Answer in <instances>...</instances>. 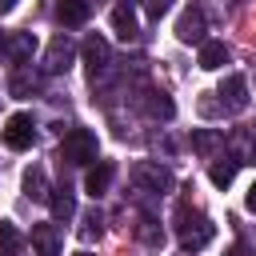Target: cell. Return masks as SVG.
Segmentation results:
<instances>
[{"instance_id": "cell-1", "label": "cell", "mask_w": 256, "mask_h": 256, "mask_svg": "<svg viewBox=\"0 0 256 256\" xmlns=\"http://www.w3.org/2000/svg\"><path fill=\"white\" fill-rule=\"evenodd\" d=\"M96 132H88V128H72L64 140H60V160L64 164H88V160H96Z\"/></svg>"}, {"instance_id": "cell-2", "label": "cell", "mask_w": 256, "mask_h": 256, "mask_svg": "<svg viewBox=\"0 0 256 256\" xmlns=\"http://www.w3.org/2000/svg\"><path fill=\"white\" fill-rule=\"evenodd\" d=\"M176 220H180V224H176L180 244H184L188 252H200V248L216 236V224H212V220H204V216H196V220H192V216H188V208H180V212H176Z\"/></svg>"}, {"instance_id": "cell-3", "label": "cell", "mask_w": 256, "mask_h": 256, "mask_svg": "<svg viewBox=\"0 0 256 256\" xmlns=\"http://www.w3.org/2000/svg\"><path fill=\"white\" fill-rule=\"evenodd\" d=\"M0 140H4V148H12V152H28V148H32V140H36L32 116H28V112L8 116V120H4V128H0Z\"/></svg>"}, {"instance_id": "cell-4", "label": "cell", "mask_w": 256, "mask_h": 256, "mask_svg": "<svg viewBox=\"0 0 256 256\" xmlns=\"http://www.w3.org/2000/svg\"><path fill=\"white\" fill-rule=\"evenodd\" d=\"M132 180H136V188H148V192L172 188V172L160 168V164H152V160H140V164L132 168Z\"/></svg>"}, {"instance_id": "cell-5", "label": "cell", "mask_w": 256, "mask_h": 256, "mask_svg": "<svg viewBox=\"0 0 256 256\" xmlns=\"http://www.w3.org/2000/svg\"><path fill=\"white\" fill-rule=\"evenodd\" d=\"M72 56H76V44L60 32V36H52V44L44 52V68L48 72H64V68H72Z\"/></svg>"}, {"instance_id": "cell-6", "label": "cell", "mask_w": 256, "mask_h": 256, "mask_svg": "<svg viewBox=\"0 0 256 256\" xmlns=\"http://www.w3.org/2000/svg\"><path fill=\"white\" fill-rule=\"evenodd\" d=\"M204 28H208L204 12H200V8H188V12L176 20V40H184V44H204Z\"/></svg>"}, {"instance_id": "cell-7", "label": "cell", "mask_w": 256, "mask_h": 256, "mask_svg": "<svg viewBox=\"0 0 256 256\" xmlns=\"http://www.w3.org/2000/svg\"><path fill=\"white\" fill-rule=\"evenodd\" d=\"M112 176H116V168H112V160H96L88 172H84V192L96 200V196H104L108 192V184H112Z\"/></svg>"}, {"instance_id": "cell-8", "label": "cell", "mask_w": 256, "mask_h": 256, "mask_svg": "<svg viewBox=\"0 0 256 256\" xmlns=\"http://www.w3.org/2000/svg\"><path fill=\"white\" fill-rule=\"evenodd\" d=\"M32 252L36 256H60V228L56 224H32Z\"/></svg>"}, {"instance_id": "cell-9", "label": "cell", "mask_w": 256, "mask_h": 256, "mask_svg": "<svg viewBox=\"0 0 256 256\" xmlns=\"http://www.w3.org/2000/svg\"><path fill=\"white\" fill-rule=\"evenodd\" d=\"M84 64H88V76H92V80L108 68V44H104L100 36H88V40H84Z\"/></svg>"}, {"instance_id": "cell-10", "label": "cell", "mask_w": 256, "mask_h": 256, "mask_svg": "<svg viewBox=\"0 0 256 256\" xmlns=\"http://www.w3.org/2000/svg\"><path fill=\"white\" fill-rule=\"evenodd\" d=\"M216 96L224 100V108L240 112V108L248 104V84H244V76H228V80L220 84V92H216Z\"/></svg>"}, {"instance_id": "cell-11", "label": "cell", "mask_w": 256, "mask_h": 256, "mask_svg": "<svg viewBox=\"0 0 256 256\" xmlns=\"http://www.w3.org/2000/svg\"><path fill=\"white\" fill-rule=\"evenodd\" d=\"M56 16H60L64 28H76V24H88L92 4H88V0H60V4H56Z\"/></svg>"}, {"instance_id": "cell-12", "label": "cell", "mask_w": 256, "mask_h": 256, "mask_svg": "<svg viewBox=\"0 0 256 256\" xmlns=\"http://www.w3.org/2000/svg\"><path fill=\"white\" fill-rule=\"evenodd\" d=\"M196 64H200L204 72H216V68H224V64H228V48H224L220 40H204V44H200Z\"/></svg>"}, {"instance_id": "cell-13", "label": "cell", "mask_w": 256, "mask_h": 256, "mask_svg": "<svg viewBox=\"0 0 256 256\" xmlns=\"http://www.w3.org/2000/svg\"><path fill=\"white\" fill-rule=\"evenodd\" d=\"M112 32L120 40H136V12H132V4L112 8Z\"/></svg>"}, {"instance_id": "cell-14", "label": "cell", "mask_w": 256, "mask_h": 256, "mask_svg": "<svg viewBox=\"0 0 256 256\" xmlns=\"http://www.w3.org/2000/svg\"><path fill=\"white\" fill-rule=\"evenodd\" d=\"M32 48H36L32 32H16V36H8V40H4V52H8L12 60H20V64H24L28 56H32Z\"/></svg>"}, {"instance_id": "cell-15", "label": "cell", "mask_w": 256, "mask_h": 256, "mask_svg": "<svg viewBox=\"0 0 256 256\" xmlns=\"http://www.w3.org/2000/svg\"><path fill=\"white\" fill-rule=\"evenodd\" d=\"M236 168H240V160H236V156H228V160H220V164H212V168H208V180H212L216 188H228V184L236 180Z\"/></svg>"}, {"instance_id": "cell-16", "label": "cell", "mask_w": 256, "mask_h": 256, "mask_svg": "<svg viewBox=\"0 0 256 256\" xmlns=\"http://www.w3.org/2000/svg\"><path fill=\"white\" fill-rule=\"evenodd\" d=\"M24 196H28V200H48L44 168H28V172H24Z\"/></svg>"}, {"instance_id": "cell-17", "label": "cell", "mask_w": 256, "mask_h": 256, "mask_svg": "<svg viewBox=\"0 0 256 256\" xmlns=\"http://www.w3.org/2000/svg\"><path fill=\"white\" fill-rule=\"evenodd\" d=\"M48 204H52V216H56V220H72V216H76V200H72L68 188H56V192L48 196Z\"/></svg>"}, {"instance_id": "cell-18", "label": "cell", "mask_w": 256, "mask_h": 256, "mask_svg": "<svg viewBox=\"0 0 256 256\" xmlns=\"http://www.w3.org/2000/svg\"><path fill=\"white\" fill-rule=\"evenodd\" d=\"M144 108H148V116H156V120H172V116H176V104H172L164 92H148Z\"/></svg>"}, {"instance_id": "cell-19", "label": "cell", "mask_w": 256, "mask_h": 256, "mask_svg": "<svg viewBox=\"0 0 256 256\" xmlns=\"http://www.w3.org/2000/svg\"><path fill=\"white\" fill-rule=\"evenodd\" d=\"M8 92H12V96H20V100H24V96H32V92H36V76H32V72H12Z\"/></svg>"}, {"instance_id": "cell-20", "label": "cell", "mask_w": 256, "mask_h": 256, "mask_svg": "<svg viewBox=\"0 0 256 256\" xmlns=\"http://www.w3.org/2000/svg\"><path fill=\"white\" fill-rule=\"evenodd\" d=\"M20 244H24V236L16 232V224H8V220H0V252H20Z\"/></svg>"}, {"instance_id": "cell-21", "label": "cell", "mask_w": 256, "mask_h": 256, "mask_svg": "<svg viewBox=\"0 0 256 256\" xmlns=\"http://www.w3.org/2000/svg\"><path fill=\"white\" fill-rule=\"evenodd\" d=\"M216 144H220V132H212V128H196L192 132V148L196 152H212Z\"/></svg>"}, {"instance_id": "cell-22", "label": "cell", "mask_w": 256, "mask_h": 256, "mask_svg": "<svg viewBox=\"0 0 256 256\" xmlns=\"http://www.w3.org/2000/svg\"><path fill=\"white\" fill-rule=\"evenodd\" d=\"M136 236H140L144 244H160V240H164V232L152 228V220H140V224H136Z\"/></svg>"}, {"instance_id": "cell-23", "label": "cell", "mask_w": 256, "mask_h": 256, "mask_svg": "<svg viewBox=\"0 0 256 256\" xmlns=\"http://www.w3.org/2000/svg\"><path fill=\"white\" fill-rule=\"evenodd\" d=\"M100 224H104V220H100V212L92 208V212L84 216V228H80V236H84V240H92V236H100Z\"/></svg>"}, {"instance_id": "cell-24", "label": "cell", "mask_w": 256, "mask_h": 256, "mask_svg": "<svg viewBox=\"0 0 256 256\" xmlns=\"http://www.w3.org/2000/svg\"><path fill=\"white\" fill-rule=\"evenodd\" d=\"M168 4H172V0H148V20H160V16L168 12Z\"/></svg>"}, {"instance_id": "cell-25", "label": "cell", "mask_w": 256, "mask_h": 256, "mask_svg": "<svg viewBox=\"0 0 256 256\" xmlns=\"http://www.w3.org/2000/svg\"><path fill=\"white\" fill-rule=\"evenodd\" d=\"M224 256H252V248H248V244H232Z\"/></svg>"}, {"instance_id": "cell-26", "label": "cell", "mask_w": 256, "mask_h": 256, "mask_svg": "<svg viewBox=\"0 0 256 256\" xmlns=\"http://www.w3.org/2000/svg\"><path fill=\"white\" fill-rule=\"evenodd\" d=\"M244 208H248V212H256V184L248 188V196H244Z\"/></svg>"}, {"instance_id": "cell-27", "label": "cell", "mask_w": 256, "mask_h": 256, "mask_svg": "<svg viewBox=\"0 0 256 256\" xmlns=\"http://www.w3.org/2000/svg\"><path fill=\"white\" fill-rule=\"evenodd\" d=\"M16 8V0H0V12H12Z\"/></svg>"}, {"instance_id": "cell-28", "label": "cell", "mask_w": 256, "mask_h": 256, "mask_svg": "<svg viewBox=\"0 0 256 256\" xmlns=\"http://www.w3.org/2000/svg\"><path fill=\"white\" fill-rule=\"evenodd\" d=\"M4 40H8V36H4V32H0V52H4Z\"/></svg>"}, {"instance_id": "cell-29", "label": "cell", "mask_w": 256, "mask_h": 256, "mask_svg": "<svg viewBox=\"0 0 256 256\" xmlns=\"http://www.w3.org/2000/svg\"><path fill=\"white\" fill-rule=\"evenodd\" d=\"M76 256H88V252H76Z\"/></svg>"}]
</instances>
